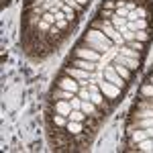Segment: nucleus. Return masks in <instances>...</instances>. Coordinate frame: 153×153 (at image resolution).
<instances>
[{"instance_id":"1","label":"nucleus","mask_w":153,"mask_h":153,"mask_svg":"<svg viewBox=\"0 0 153 153\" xmlns=\"http://www.w3.org/2000/svg\"><path fill=\"white\" fill-rule=\"evenodd\" d=\"M153 45V0H102L47 90L45 135L57 153L88 151Z\"/></svg>"},{"instance_id":"2","label":"nucleus","mask_w":153,"mask_h":153,"mask_svg":"<svg viewBox=\"0 0 153 153\" xmlns=\"http://www.w3.org/2000/svg\"><path fill=\"white\" fill-rule=\"evenodd\" d=\"M92 0H23L19 49L35 63L47 61L61 49Z\"/></svg>"},{"instance_id":"4","label":"nucleus","mask_w":153,"mask_h":153,"mask_svg":"<svg viewBox=\"0 0 153 153\" xmlns=\"http://www.w3.org/2000/svg\"><path fill=\"white\" fill-rule=\"evenodd\" d=\"M12 0H2V2H0V4H2V8H6V6H8V4H10Z\"/></svg>"},{"instance_id":"3","label":"nucleus","mask_w":153,"mask_h":153,"mask_svg":"<svg viewBox=\"0 0 153 153\" xmlns=\"http://www.w3.org/2000/svg\"><path fill=\"white\" fill-rule=\"evenodd\" d=\"M123 131V151L153 153V65L147 70L137 90Z\"/></svg>"}]
</instances>
